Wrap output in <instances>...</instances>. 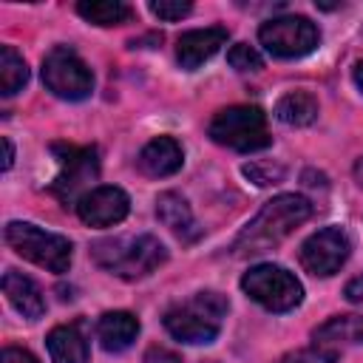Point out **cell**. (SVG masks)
<instances>
[{"instance_id":"obj_24","label":"cell","mask_w":363,"mask_h":363,"mask_svg":"<svg viewBox=\"0 0 363 363\" xmlns=\"http://www.w3.org/2000/svg\"><path fill=\"white\" fill-rule=\"evenodd\" d=\"M150 11H153L159 20H164V23H176V20H182V17H187V14L193 11V6H190L187 0H153V3H150Z\"/></svg>"},{"instance_id":"obj_13","label":"cell","mask_w":363,"mask_h":363,"mask_svg":"<svg viewBox=\"0 0 363 363\" xmlns=\"http://www.w3.org/2000/svg\"><path fill=\"white\" fill-rule=\"evenodd\" d=\"M182 162H184V150H182V145L173 136H156V139H150L142 147L139 159H136L139 170L145 176H150V179L173 176L176 170H182Z\"/></svg>"},{"instance_id":"obj_8","label":"cell","mask_w":363,"mask_h":363,"mask_svg":"<svg viewBox=\"0 0 363 363\" xmlns=\"http://www.w3.org/2000/svg\"><path fill=\"white\" fill-rule=\"evenodd\" d=\"M43 82L54 96L68 99V102H79V99L91 96V91H94L91 68L68 45H57L43 57Z\"/></svg>"},{"instance_id":"obj_3","label":"cell","mask_w":363,"mask_h":363,"mask_svg":"<svg viewBox=\"0 0 363 363\" xmlns=\"http://www.w3.org/2000/svg\"><path fill=\"white\" fill-rule=\"evenodd\" d=\"M227 298L221 292L204 289L164 312V329L182 343H213L227 318Z\"/></svg>"},{"instance_id":"obj_14","label":"cell","mask_w":363,"mask_h":363,"mask_svg":"<svg viewBox=\"0 0 363 363\" xmlns=\"http://www.w3.org/2000/svg\"><path fill=\"white\" fill-rule=\"evenodd\" d=\"M3 295H6V301H9L23 318H28V320L43 318V312H45L43 289H40L28 275H23V272H17V269H9V272L3 275Z\"/></svg>"},{"instance_id":"obj_20","label":"cell","mask_w":363,"mask_h":363,"mask_svg":"<svg viewBox=\"0 0 363 363\" xmlns=\"http://www.w3.org/2000/svg\"><path fill=\"white\" fill-rule=\"evenodd\" d=\"M77 14L94 26H122L130 20V6L119 0H82L77 3Z\"/></svg>"},{"instance_id":"obj_28","label":"cell","mask_w":363,"mask_h":363,"mask_svg":"<svg viewBox=\"0 0 363 363\" xmlns=\"http://www.w3.org/2000/svg\"><path fill=\"white\" fill-rule=\"evenodd\" d=\"M343 295H346V301H352V303H360V301H363V275L352 278V281L346 284Z\"/></svg>"},{"instance_id":"obj_2","label":"cell","mask_w":363,"mask_h":363,"mask_svg":"<svg viewBox=\"0 0 363 363\" xmlns=\"http://www.w3.org/2000/svg\"><path fill=\"white\" fill-rule=\"evenodd\" d=\"M91 258L96 267L105 272L125 278V281H139L156 272L167 261V250L156 235H113V238H99L91 244Z\"/></svg>"},{"instance_id":"obj_1","label":"cell","mask_w":363,"mask_h":363,"mask_svg":"<svg viewBox=\"0 0 363 363\" xmlns=\"http://www.w3.org/2000/svg\"><path fill=\"white\" fill-rule=\"evenodd\" d=\"M312 216V204L309 199L298 196V193H284L269 199L252 221H247V227L235 235L233 241V255L235 258H250V255H261L275 250L295 227H301L306 218Z\"/></svg>"},{"instance_id":"obj_6","label":"cell","mask_w":363,"mask_h":363,"mask_svg":"<svg viewBox=\"0 0 363 363\" xmlns=\"http://www.w3.org/2000/svg\"><path fill=\"white\" fill-rule=\"evenodd\" d=\"M241 289L267 312H289L303 301L301 281L278 264H255L244 272Z\"/></svg>"},{"instance_id":"obj_21","label":"cell","mask_w":363,"mask_h":363,"mask_svg":"<svg viewBox=\"0 0 363 363\" xmlns=\"http://www.w3.org/2000/svg\"><path fill=\"white\" fill-rule=\"evenodd\" d=\"M26 82H28L26 60L11 45H3L0 48V94L3 96H14Z\"/></svg>"},{"instance_id":"obj_30","label":"cell","mask_w":363,"mask_h":363,"mask_svg":"<svg viewBox=\"0 0 363 363\" xmlns=\"http://www.w3.org/2000/svg\"><path fill=\"white\" fill-rule=\"evenodd\" d=\"M354 85L363 91V62H357V68H354Z\"/></svg>"},{"instance_id":"obj_25","label":"cell","mask_w":363,"mask_h":363,"mask_svg":"<svg viewBox=\"0 0 363 363\" xmlns=\"http://www.w3.org/2000/svg\"><path fill=\"white\" fill-rule=\"evenodd\" d=\"M244 176H250L255 184H278L281 182V176H284V170L281 167H272V164H261V162H250V164H244Z\"/></svg>"},{"instance_id":"obj_9","label":"cell","mask_w":363,"mask_h":363,"mask_svg":"<svg viewBox=\"0 0 363 363\" xmlns=\"http://www.w3.org/2000/svg\"><path fill=\"white\" fill-rule=\"evenodd\" d=\"M60 150V173L51 182V193L65 201V204H77L85 193L88 184L99 176V159L94 147H54Z\"/></svg>"},{"instance_id":"obj_18","label":"cell","mask_w":363,"mask_h":363,"mask_svg":"<svg viewBox=\"0 0 363 363\" xmlns=\"http://www.w3.org/2000/svg\"><path fill=\"white\" fill-rule=\"evenodd\" d=\"M318 99L315 94L309 91H286L278 102H275V116L284 122V125H292V128H306L318 119Z\"/></svg>"},{"instance_id":"obj_11","label":"cell","mask_w":363,"mask_h":363,"mask_svg":"<svg viewBox=\"0 0 363 363\" xmlns=\"http://www.w3.org/2000/svg\"><path fill=\"white\" fill-rule=\"evenodd\" d=\"M74 207H77V216L82 224L111 227V224H119L130 213V199L122 187L99 184V187H91Z\"/></svg>"},{"instance_id":"obj_5","label":"cell","mask_w":363,"mask_h":363,"mask_svg":"<svg viewBox=\"0 0 363 363\" xmlns=\"http://www.w3.org/2000/svg\"><path fill=\"white\" fill-rule=\"evenodd\" d=\"M3 238L17 255L48 272L62 275L71 267V241L60 233H48L31 221H9Z\"/></svg>"},{"instance_id":"obj_16","label":"cell","mask_w":363,"mask_h":363,"mask_svg":"<svg viewBox=\"0 0 363 363\" xmlns=\"http://www.w3.org/2000/svg\"><path fill=\"white\" fill-rule=\"evenodd\" d=\"M48 354L54 363H88V337L82 335L79 323L54 326L45 337Z\"/></svg>"},{"instance_id":"obj_4","label":"cell","mask_w":363,"mask_h":363,"mask_svg":"<svg viewBox=\"0 0 363 363\" xmlns=\"http://www.w3.org/2000/svg\"><path fill=\"white\" fill-rule=\"evenodd\" d=\"M207 133L216 145L238 150V153L264 150L272 142L269 128H267V113L255 105H233V108L218 111L210 119Z\"/></svg>"},{"instance_id":"obj_17","label":"cell","mask_w":363,"mask_h":363,"mask_svg":"<svg viewBox=\"0 0 363 363\" xmlns=\"http://www.w3.org/2000/svg\"><path fill=\"white\" fill-rule=\"evenodd\" d=\"M156 216H159V221L167 227V230H173L179 238H184V241H193V238H199V224H196V218H193V210H190V204L179 196V193H162L159 199H156Z\"/></svg>"},{"instance_id":"obj_26","label":"cell","mask_w":363,"mask_h":363,"mask_svg":"<svg viewBox=\"0 0 363 363\" xmlns=\"http://www.w3.org/2000/svg\"><path fill=\"white\" fill-rule=\"evenodd\" d=\"M142 363H182V357L167 346H150L142 357Z\"/></svg>"},{"instance_id":"obj_7","label":"cell","mask_w":363,"mask_h":363,"mask_svg":"<svg viewBox=\"0 0 363 363\" xmlns=\"http://www.w3.org/2000/svg\"><path fill=\"white\" fill-rule=\"evenodd\" d=\"M258 40L272 57L298 60V57H306V54H312L318 48L320 31L303 14H281V17L267 20L258 28Z\"/></svg>"},{"instance_id":"obj_15","label":"cell","mask_w":363,"mask_h":363,"mask_svg":"<svg viewBox=\"0 0 363 363\" xmlns=\"http://www.w3.org/2000/svg\"><path fill=\"white\" fill-rule=\"evenodd\" d=\"M139 335V320L130 312H105L96 320V340L105 352H125Z\"/></svg>"},{"instance_id":"obj_29","label":"cell","mask_w":363,"mask_h":363,"mask_svg":"<svg viewBox=\"0 0 363 363\" xmlns=\"http://www.w3.org/2000/svg\"><path fill=\"white\" fill-rule=\"evenodd\" d=\"M11 162H14V147H11L9 139H3V170H9Z\"/></svg>"},{"instance_id":"obj_27","label":"cell","mask_w":363,"mask_h":363,"mask_svg":"<svg viewBox=\"0 0 363 363\" xmlns=\"http://www.w3.org/2000/svg\"><path fill=\"white\" fill-rule=\"evenodd\" d=\"M0 363H37V357L28 349H17V346H6L0 354Z\"/></svg>"},{"instance_id":"obj_19","label":"cell","mask_w":363,"mask_h":363,"mask_svg":"<svg viewBox=\"0 0 363 363\" xmlns=\"http://www.w3.org/2000/svg\"><path fill=\"white\" fill-rule=\"evenodd\" d=\"M315 343H363V315H337L315 329Z\"/></svg>"},{"instance_id":"obj_10","label":"cell","mask_w":363,"mask_h":363,"mask_svg":"<svg viewBox=\"0 0 363 363\" xmlns=\"http://www.w3.org/2000/svg\"><path fill=\"white\" fill-rule=\"evenodd\" d=\"M352 252V241L340 227H323L318 233H312L303 244H301V267L318 278H329L335 272H340V267L346 264Z\"/></svg>"},{"instance_id":"obj_31","label":"cell","mask_w":363,"mask_h":363,"mask_svg":"<svg viewBox=\"0 0 363 363\" xmlns=\"http://www.w3.org/2000/svg\"><path fill=\"white\" fill-rule=\"evenodd\" d=\"M204 363H218V360H204Z\"/></svg>"},{"instance_id":"obj_22","label":"cell","mask_w":363,"mask_h":363,"mask_svg":"<svg viewBox=\"0 0 363 363\" xmlns=\"http://www.w3.org/2000/svg\"><path fill=\"white\" fill-rule=\"evenodd\" d=\"M227 62H230L235 71H261V68H264V57H261L250 43H235V45L227 51Z\"/></svg>"},{"instance_id":"obj_12","label":"cell","mask_w":363,"mask_h":363,"mask_svg":"<svg viewBox=\"0 0 363 363\" xmlns=\"http://www.w3.org/2000/svg\"><path fill=\"white\" fill-rule=\"evenodd\" d=\"M227 43V28L224 26H207V28H193L184 31L176 43V57L179 65L187 71H196L201 62H207L221 45Z\"/></svg>"},{"instance_id":"obj_23","label":"cell","mask_w":363,"mask_h":363,"mask_svg":"<svg viewBox=\"0 0 363 363\" xmlns=\"http://www.w3.org/2000/svg\"><path fill=\"white\" fill-rule=\"evenodd\" d=\"M337 360V349H329V346H306V349H295L289 354H284L278 363H335Z\"/></svg>"}]
</instances>
